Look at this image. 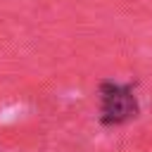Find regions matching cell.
<instances>
[{
    "mask_svg": "<svg viewBox=\"0 0 152 152\" xmlns=\"http://www.w3.org/2000/svg\"><path fill=\"white\" fill-rule=\"evenodd\" d=\"M138 100L126 83H100V121L104 126H121L138 116Z\"/></svg>",
    "mask_w": 152,
    "mask_h": 152,
    "instance_id": "6da1fadb",
    "label": "cell"
}]
</instances>
